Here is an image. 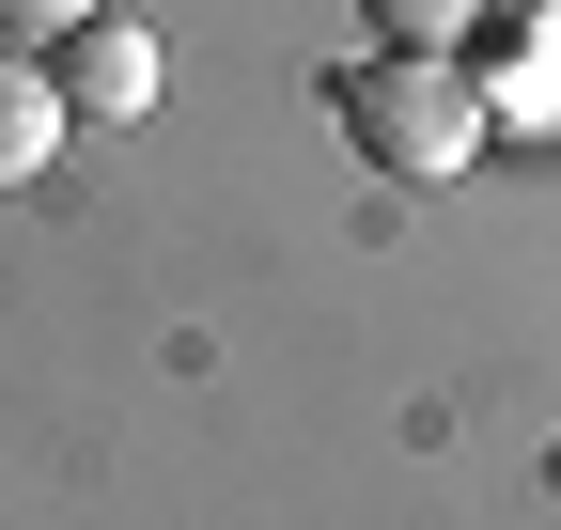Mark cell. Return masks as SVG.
Returning <instances> with one entry per match:
<instances>
[{"label":"cell","instance_id":"obj_1","mask_svg":"<svg viewBox=\"0 0 561 530\" xmlns=\"http://www.w3.org/2000/svg\"><path fill=\"white\" fill-rule=\"evenodd\" d=\"M328 110H343V141H359L390 187H453V172L483 157V94H468L453 47H375V62H343Z\"/></svg>","mask_w":561,"mask_h":530},{"label":"cell","instance_id":"obj_2","mask_svg":"<svg viewBox=\"0 0 561 530\" xmlns=\"http://www.w3.org/2000/svg\"><path fill=\"white\" fill-rule=\"evenodd\" d=\"M453 62L483 94V141H561V0H483Z\"/></svg>","mask_w":561,"mask_h":530},{"label":"cell","instance_id":"obj_3","mask_svg":"<svg viewBox=\"0 0 561 530\" xmlns=\"http://www.w3.org/2000/svg\"><path fill=\"white\" fill-rule=\"evenodd\" d=\"M47 94H62V125H140V110H157V32L79 16V32L47 47Z\"/></svg>","mask_w":561,"mask_h":530},{"label":"cell","instance_id":"obj_4","mask_svg":"<svg viewBox=\"0 0 561 530\" xmlns=\"http://www.w3.org/2000/svg\"><path fill=\"white\" fill-rule=\"evenodd\" d=\"M47 157H62V94H47L32 47H0V187H32Z\"/></svg>","mask_w":561,"mask_h":530},{"label":"cell","instance_id":"obj_5","mask_svg":"<svg viewBox=\"0 0 561 530\" xmlns=\"http://www.w3.org/2000/svg\"><path fill=\"white\" fill-rule=\"evenodd\" d=\"M359 16H375V47H468L483 0H359Z\"/></svg>","mask_w":561,"mask_h":530},{"label":"cell","instance_id":"obj_6","mask_svg":"<svg viewBox=\"0 0 561 530\" xmlns=\"http://www.w3.org/2000/svg\"><path fill=\"white\" fill-rule=\"evenodd\" d=\"M79 16H94V0H0V47H62Z\"/></svg>","mask_w":561,"mask_h":530}]
</instances>
